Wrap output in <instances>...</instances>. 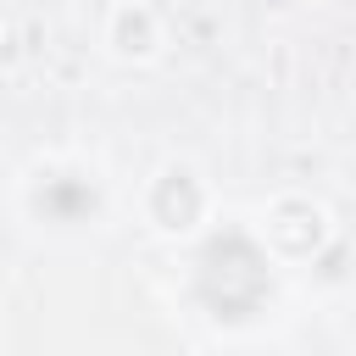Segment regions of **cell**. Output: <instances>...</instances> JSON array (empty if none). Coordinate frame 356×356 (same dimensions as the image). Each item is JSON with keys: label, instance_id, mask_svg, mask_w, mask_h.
I'll list each match as a JSON object with an SVG mask.
<instances>
[{"label": "cell", "instance_id": "obj_1", "mask_svg": "<svg viewBox=\"0 0 356 356\" xmlns=\"http://www.w3.org/2000/svg\"><path fill=\"white\" fill-rule=\"evenodd\" d=\"M145 195H167V206L156 200V206H145V217H150L156 234H172V239L195 234L206 222V211H211V189H206V178L189 161H161Z\"/></svg>", "mask_w": 356, "mask_h": 356}, {"label": "cell", "instance_id": "obj_2", "mask_svg": "<svg viewBox=\"0 0 356 356\" xmlns=\"http://www.w3.org/2000/svg\"><path fill=\"white\" fill-rule=\"evenodd\" d=\"M106 50L117 61H150L161 50V17L139 0H122L106 11Z\"/></svg>", "mask_w": 356, "mask_h": 356}]
</instances>
